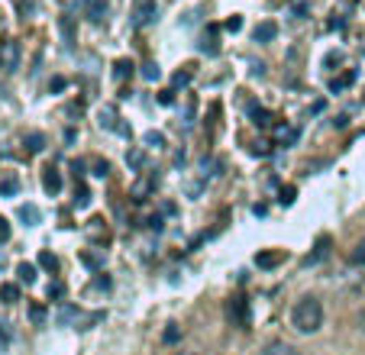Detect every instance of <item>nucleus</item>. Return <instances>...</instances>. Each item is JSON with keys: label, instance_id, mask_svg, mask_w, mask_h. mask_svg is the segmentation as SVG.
Masks as SVG:
<instances>
[{"label": "nucleus", "instance_id": "f257e3e1", "mask_svg": "<svg viewBox=\"0 0 365 355\" xmlns=\"http://www.w3.org/2000/svg\"><path fill=\"white\" fill-rule=\"evenodd\" d=\"M291 323L298 333H317L323 326V303L317 297H301L291 310Z\"/></svg>", "mask_w": 365, "mask_h": 355}, {"label": "nucleus", "instance_id": "f03ea898", "mask_svg": "<svg viewBox=\"0 0 365 355\" xmlns=\"http://www.w3.org/2000/svg\"><path fill=\"white\" fill-rule=\"evenodd\" d=\"M159 17V0H133V13H129V23L136 30H146L149 23H155Z\"/></svg>", "mask_w": 365, "mask_h": 355}, {"label": "nucleus", "instance_id": "7ed1b4c3", "mask_svg": "<svg viewBox=\"0 0 365 355\" xmlns=\"http://www.w3.org/2000/svg\"><path fill=\"white\" fill-rule=\"evenodd\" d=\"M20 42H3L0 45V72H16L20 68Z\"/></svg>", "mask_w": 365, "mask_h": 355}, {"label": "nucleus", "instance_id": "20e7f679", "mask_svg": "<svg viewBox=\"0 0 365 355\" xmlns=\"http://www.w3.org/2000/svg\"><path fill=\"white\" fill-rule=\"evenodd\" d=\"M81 3V10L91 23H104L107 20V0H78Z\"/></svg>", "mask_w": 365, "mask_h": 355}, {"label": "nucleus", "instance_id": "39448f33", "mask_svg": "<svg viewBox=\"0 0 365 355\" xmlns=\"http://www.w3.org/2000/svg\"><path fill=\"white\" fill-rule=\"evenodd\" d=\"M100 126H104V129H113V133H126V126H120V116L113 107H104V110H100Z\"/></svg>", "mask_w": 365, "mask_h": 355}, {"label": "nucleus", "instance_id": "423d86ee", "mask_svg": "<svg viewBox=\"0 0 365 355\" xmlns=\"http://www.w3.org/2000/svg\"><path fill=\"white\" fill-rule=\"evenodd\" d=\"M16 191H20V178L13 175V171H3V175H0V194H3V197H13Z\"/></svg>", "mask_w": 365, "mask_h": 355}, {"label": "nucleus", "instance_id": "0eeeda50", "mask_svg": "<svg viewBox=\"0 0 365 355\" xmlns=\"http://www.w3.org/2000/svg\"><path fill=\"white\" fill-rule=\"evenodd\" d=\"M230 320H236L239 326H246L249 314H246V301H243V297H233V301H230Z\"/></svg>", "mask_w": 365, "mask_h": 355}, {"label": "nucleus", "instance_id": "6e6552de", "mask_svg": "<svg viewBox=\"0 0 365 355\" xmlns=\"http://www.w3.org/2000/svg\"><path fill=\"white\" fill-rule=\"evenodd\" d=\"M252 36H256V42H272L275 36H278V26H275L272 20H265V23H258Z\"/></svg>", "mask_w": 365, "mask_h": 355}, {"label": "nucleus", "instance_id": "1a4fd4ad", "mask_svg": "<svg viewBox=\"0 0 365 355\" xmlns=\"http://www.w3.org/2000/svg\"><path fill=\"white\" fill-rule=\"evenodd\" d=\"M327 255H330V239H327V236H320V239H317V246H313V252L307 255V265H317V261H323Z\"/></svg>", "mask_w": 365, "mask_h": 355}, {"label": "nucleus", "instance_id": "9d476101", "mask_svg": "<svg viewBox=\"0 0 365 355\" xmlns=\"http://www.w3.org/2000/svg\"><path fill=\"white\" fill-rule=\"evenodd\" d=\"M43 188L49 191V194H58V191H62V175H58L55 168H45V175H43Z\"/></svg>", "mask_w": 365, "mask_h": 355}, {"label": "nucleus", "instance_id": "9b49d317", "mask_svg": "<svg viewBox=\"0 0 365 355\" xmlns=\"http://www.w3.org/2000/svg\"><path fill=\"white\" fill-rule=\"evenodd\" d=\"M201 52H207V55L220 52V45H217V26H207V36H204V42H201Z\"/></svg>", "mask_w": 365, "mask_h": 355}, {"label": "nucleus", "instance_id": "f8f14e48", "mask_svg": "<svg viewBox=\"0 0 365 355\" xmlns=\"http://www.w3.org/2000/svg\"><path fill=\"white\" fill-rule=\"evenodd\" d=\"M20 219L26 223V226H36V223L43 219V213H39V207H32V204H23V207H20Z\"/></svg>", "mask_w": 365, "mask_h": 355}, {"label": "nucleus", "instance_id": "ddd939ff", "mask_svg": "<svg viewBox=\"0 0 365 355\" xmlns=\"http://www.w3.org/2000/svg\"><path fill=\"white\" fill-rule=\"evenodd\" d=\"M16 278H20L23 284H36V265H30V261H23L20 268H16Z\"/></svg>", "mask_w": 365, "mask_h": 355}, {"label": "nucleus", "instance_id": "4468645a", "mask_svg": "<svg viewBox=\"0 0 365 355\" xmlns=\"http://www.w3.org/2000/svg\"><path fill=\"white\" fill-rule=\"evenodd\" d=\"M285 259V255H281V252H262V255H258V268H275V265H278V261Z\"/></svg>", "mask_w": 365, "mask_h": 355}, {"label": "nucleus", "instance_id": "2eb2a0df", "mask_svg": "<svg viewBox=\"0 0 365 355\" xmlns=\"http://www.w3.org/2000/svg\"><path fill=\"white\" fill-rule=\"evenodd\" d=\"M262 355H298V352H294L288 343H269L262 349Z\"/></svg>", "mask_w": 365, "mask_h": 355}, {"label": "nucleus", "instance_id": "dca6fc26", "mask_svg": "<svg viewBox=\"0 0 365 355\" xmlns=\"http://www.w3.org/2000/svg\"><path fill=\"white\" fill-rule=\"evenodd\" d=\"M0 297H3V303H16L20 301V288L16 284H0Z\"/></svg>", "mask_w": 365, "mask_h": 355}, {"label": "nucleus", "instance_id": "f3484780", "mask_svg": "<svg viewBox=\"0 0 365 355\" xmlns=\"http://www.w3.org/2000/svg\"><path fill=\"white\" fill-rule=\"evenodd\" d=\"M26 149H30V152H43L45 136H43V133H30V136H26Z\"/></svg>", "mask_w": 365, "mask_h": 355}, {"label": "nucleus", "instance_id": "a211bd4d", "mask_svg": "<svg viewBox=\"0 0 365 355\" xmlns=\"http://www.w3.org/2000/svg\"><path fill=\"white\" fill-rule=\"evenodd\" d=\"M353 81H355V72H346L343 78H333V81H330V91H333V94H340L346 84H353Z\"/></svg>", "mask_w": 365, "mask_h": 355}, {"label": "nucleus", "instance_id": "6ab92c4d", "mask_svg": "<svg viewBox=\"0 0 365 355\" xmlns=\"http://www.w3.org/2000/svg\"><path fill=\"white\" fill-rule=\"evenodd\" d=\"M201 168H204V178H217V175H220V162H217V158H204V162H201Z\"/></svg>", "mask_w": 365, "mask_h": 355}, {"label": "nucleus", "instance_id": "aec40b11", "mask_svg": "<svg viewBox=\"0 0 365 355\" xmlns=\"http://www.w3.org/2000/svg\"><path fill=\"white\" fill-rule=\"evenodd\" d=\"M39 265L49 268V272H55V268H58V259H55L52 252H39Z\"/></svg>", "mask_w": 365, "mask_h": 355}, {"label": "nucleus", "instance_id": "412c9836", "mask_svg": "<svg viewBox=\"0 0 365 355\" xmlns=\"http://www.w3.org/2000/svg\"><path fill=\"white\" fill-rule=\"evenodd\" d=\"M146 146H152V149H162V146H165V136L152 129V133H146Z\"/></svg>", "mask_w": 365, "mask_h": 355}, {"label": "nucleus", "instance_id": "4be33fe9", "mask_svg": "<svg viewBox=\"0 0 365 355\" xmlns=\"http://www.w3.org/2000/svg\"><path fill=\"white\" fill-rule=\"evenodd\" d=\"M353 265H365V239H362V242H355V249H353Z\"/></svg>", "mask_w": 365, "mask_h": 355}, {"label": "nucleus", "instance_id": "5701e85b", "mask_svg": "<svg viewBox=\"0 0 365 355\" xmlns=\"http://www.w3.org/2000/svg\"><path fill=\"white\" fill-rule=\"evenodd\" d=\"M113 68H117V72H113V74H117V78H126V74L133 72V62H126V58H120V62L113 65Z\"/></svg>", "mask_w": 365, "mask_h": 355}, {"label": "nucleus", "instance_id": "b1692460", "mask_svg": "<svg viewBox=\"0 0 365 355\" xmlns=\"http://www.w3.org/2000/svg\"><path fill=\"white\" fill-rule=\"evenodd\" d=\"M78 207H87V204H91V191L85 188V184H81V188H78Z\"/></svg>", "mask_w": 365, "mask_h": 355}, {"label": "nucleus", "instance_id": "393cba45", "mask_svg": "<svg viewBox=\"0 0 365 355\" xmlns=\"http://www.w3.org/2000/svg\"><path fill=\"white\" fill-rule=\"evenodd\" d=\"M294 194H298V191H294V188H291V184H288V188H281V204H285V207H288V204H294Z\"/></svg>", "mask_w": 365, "mask_h": 355}, {"label": "nucleus", "instance_id": "a878e982", "mask_svg": "<svg viewBox=\"0 0 365 355\" xmlns=\"http://www.w3.org/2000/svg\"><path fill=\"white\" fill-rule=\"evenodd\" d=\"M62 32H65V39H68V42L75 39V30H71V17H62Z\"/></svg>", "mask_w": 365, "mask_h": 355}, {"label": "nucleus", "instance_id": "bb28decb", "mask_svg": "<svg viewBox=\"0 0 365 355\" xmlns=\"http://www.w3.org/2000/svg\"><path fill=\"white\" fill-rule=\"evenodd\" d=\"M178 339H181V330H178V326H168V330H165V343H178Z\"/></svg>", "mask_w": 365, "mask_h": 355}, {"label": "nucleus", "instance_id": "cd10ccee", "mask_svg": "<svg viewBox=\"0 0 365 355\" xmlns=\"http://www.w3.org/2000/svg\"><path fill=\"white\" fill-rule=\"evenodd\" d=\"M126 162H129V165H133V168H142V162H146V155H142V152H129V155H126Z\"/></svg>", "mask_w": 365, "mask_h": 355}, {"label": "nucleus", "instance_id": "c85d7f7f", "mask_svg": "<svg viewBox=\"0 0 365 355\" xmlns=\"http://www.w3.org/2000/svg\"><path fill=\"white\" fill-rule=\"evenodd\" d=\"M226 30L239 32V30H243V17H230V20H226Z\"/></svg>", "mask_w": 365, "mask_h": 355}, {"label": "nucleus", "instance_id": "c756f323", "mask_svg": "<svg viewBox=\"0 0 365 355\" xmlns=\"http://www.w3.org/2000/svg\"><path fill=\"white\" fill-rule=\"evenodd\" d=\"M142 74H146L149 81H155V78H159L162 72H159V65H152V62H149V65H146V68H142Z\"/></svg>", "mask_w": 365, "mask_h": 355}, {"label": "nucleus", "instance_id": "7c9ffc66", "mask_svg": "<svg viewBox=\"0 0 365 355\" xmlns=\"http://www.w3.org/2000/svg\"><path fill=\"white\" fill-rule=\"evenodd\" d=\"M62 294H65V284H62V281L49 284V301H52V297H62Z\"/></svg>", "mask_w": 365, "mask_h": 355}, {"label": "nucleus", "instance_id": "2f4dec72", "mask_svg": "<svg viewBox=\"0 0 365 355\" xmlns=\"http://www.w3.org/2000/svg\"><path fill=\"white\" fill-rule=\"evenodd\" d=\"M252 116H256V123H258V126H269V123H272L265 110H252Z\"/></svg>", "mask_w": 365, "mask_h": 355}, {"label": "nucleus", "instance_id": "473e14b6", "mask_svg": "<svg viewBox=\"0 0 365 355\" xmlns=\"http://www.w3.org/2000/svg\"><path fill=\"white\" fill-rule=\"evenodd\" d=\"M94 175L97 178H107L110 175V165H107V162H97V165H94Z\"/></svg>", "mask_w": 365, "mask_h": 355}, {"label": "nucleus", "instance_id": "72a5a7b5", "mask_svg": "<svg viewBox=\"0 0 365 355\" xmlns=\"http://www.w3.org/2000/svg\"><path fill=\"white\" fill-rule=\"evenodd\" d=\"M10 239V226H7V219L0 217V242H7Z\"/></svg>", "mask_w": 365, "mask_h": 355}, {"label": "nucleus", "instance_id": "f704fd0d", "mask_svg": "<svg viewBox=\"0 0 365 355\" xmlns=\"http://www.w3.org/2000/svg\"><path fill=\"white\" fill-rule=\"evenodd\" d=\"M188 81H191V72H178V74H175V84H178V87H184Z\"/></svg>", "mask_w": 365, "mask_h": 355}, {"label": "nucleus", "instance_id": "c9c22d12", "mask_svg": "<svg viewBox=\"0 0 365 355\" xmlns=\"http://www.w3.org/2000/svg\"><path fill=\"white\" fill-rule=\"evenodd\" d=\"M81 261H85L87 268H97V265H100V261H97V255H91V252H85V255H81Z\"/></svg>", "mask_w": 365, "mask_h": 355}, {"label": "nucleus", "instance_id": "e433bc0d", "mask_svg": "<svg viewBox=\"0 0 365 355\" xmlns=\"http://www.w3.org/2000/svg\"><path fill=\"white\" fill-rule=\"evenodd\" d=\"M0 345H10V330H7V323H0Z\"/></svg>", "mask_w": 365, "mask_h": 355}, {"label": "nucleus", "instance_id": "4c0bfd02", "mask_svg": "<svg viewBox=\"0 0 365 355\" xmlns=\"http://www.w3.org/2000/svg\"><path fill=\"white\" fill-rule=\"evenodd\" d=\"M298 139V129H281V142H294Z\"/></svg>", "mask_w": 365, "mask_h": 355}, {"label": "nucleus", "instance_id": "58836bf2", "mask_svg": "<svg viewBox=\"0 0 365 355\" xmlns=\"http://www.w3.org/2000/svg\"><path fill=\"white\" fill-rule=\"evenodd\" d=\"M30 316L36 320V323H43V320H45V310H43V307H32V310H30Z\"/></svg>", "mask_w": 365, "mask_h": 355}, {"label": "nucleus", "instance_id": "ea45409f", "mask_svg": "<svg viewBox=\"0 0 365 355\" xmlns=\"http://www.w3.org/2000/svg\"><path fill=\"white\" fill-rule=\"evenodd\" d=\"M172 100H175V97H172V91H162V94H159V104H165V107H168Z\"/></svg>", "mask_w": 365, "mask_h": 355}, {"label": "nucleus", "instance_id": "a19ab883", "mask_svg": "<svg viewBox=\"0 0 365 355\" xmlns=\"http://www.w3.org/2000/svg\"><path fill=\"white\" fill-rule=\"evenodd\" d=\"M52 91H65V78H52Z\"/></svg>", "mask_w": 365, "mask_h": 355}, {"label": "nucleus", "instance_id": "79ce46f5", "mask_svg": "<svg viewBox=\"0 0 365 355\" xmlns=\"http://www.w3.org/2000/svg\"><path fill=\"white\" fill-rule=\"evenodd\" d=\"M307 13V3H294V17H304Z\"/></svg>", "mask_w": 365, "mask_h": 355}, {"label": "nucleus", "instance_id": "37998d69", "mask_svg": "<svg viewBox=\"0 0 365 355\" xmlns=\"http://www.w3.org/2000/svg\"><path fill=\"white\" fill-rule=\"evenodd\" d=\"M94 288H110V278H94Z\"/></svg>", "mask_w": 365, "mask_h": 355}, {"label": "nucleus", "instance_id": "c03bdc74", "mask_svg": "<svg viewBox=\"0 0 365 355\" xmlns=\"http://www.w3.org/2000/svg\"><path fill=\"white\" fill-rule=\"evenodd\" d=\"M178 355H201V352H178Z\"/></svg>", "mask_w": 365, "mask_h": 355}, {"label": "nucleus", "instance_id": "a18cd8bd", "mask_svg": "<svg viewBox=\"0 0 365 355\" xmlns=\"http://www.w3.org/2000/svg\"><path fill=\"white\" fill-rule=\"evenodd\" d=\"M0 32H3V20H0Z\"/></svg>", "mask_w": 365, "mask_h": 355}]
</instances>
